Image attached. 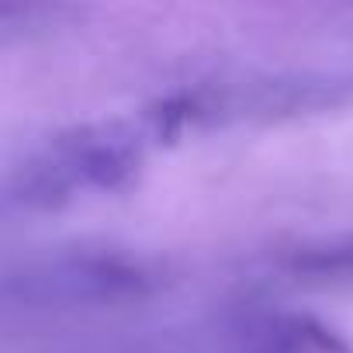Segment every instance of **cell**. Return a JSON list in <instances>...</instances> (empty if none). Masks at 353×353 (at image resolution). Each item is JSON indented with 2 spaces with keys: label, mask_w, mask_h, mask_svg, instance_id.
<instances>
[]
</instances>
